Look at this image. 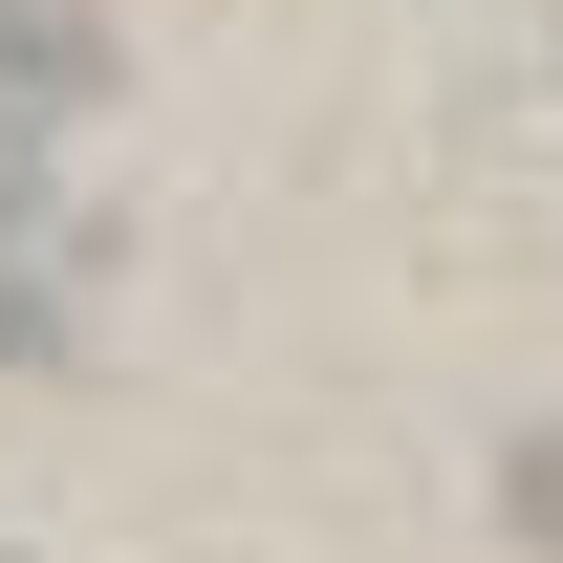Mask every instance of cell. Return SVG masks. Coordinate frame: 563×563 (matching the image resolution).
Here are the masks:
<instances>
[{"instance_id": "1", "label": "cell", "mask_w": 563, "mask_h": 563, "mask_svg": "<svg viewBox=\"0 0 563 563\" xmlns=\"http://www.w3.org/2000/svg\"><path fill=\"white\" fill-rule=\"evenodd\" d=\"M0 87H109V44H87L66 0H0Z\"/></svg>"}, {"instance_id": "2", "label": "cell", "mask_w": 563, "mask_h": 563, "mask_svg": "<svg viewBox=\"0 0 563 563\" xmlns=\"http://www.w3.org/2000/svg\"><path fill=\"white\" fill-rule=\"evenodd\" d=\"M520 542L563 563V433H520Z\"/></svg>"}]
</instances>
